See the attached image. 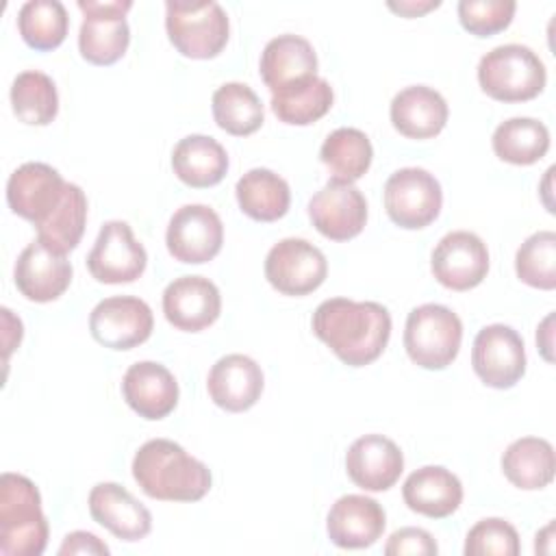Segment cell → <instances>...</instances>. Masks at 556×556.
<instances>
[{"label": "cell", "mask_w": 556, "mask_h": 556, "mask_svg": "<svg viewBox=\"0 0 556 556\" xmlns=\"http://www.w3.org/2000/svg\"><path fill=\"white\" fill-rule=\"evenodd\" d=\"M463 341L460 317L443 304L415 306L404 326L408 358L424 369H445L458 356Z\"/></svg>", "instance_id": "cell-6"}, {"label": "cell", "mask_w": 556, "mask_h": 556, "mask_svg": "<svg viewBox=\"0 0 556 556\" xmlns=\"http://www.w3.org/2000/svg\"><path fill=\"white\" fill-rule=\"evenodd\" d=\"M552 534H554V521H549V523L536 534V539H541V541H552ZM534 549H536V552H547V554L552 552V547H543L541 543H536Z\"/></svg>", "instance_id": "cell-44"}, {"label": "cell", "mask_w": 556, "mask_h": 556, "mask_svg": "<svg viewBox=\"0 0 556 556\" xmlns=\"http://www.w3.org/2000/svg\"><path fill=\"white\" fill-rule=\"evenodd\" d=\"M443 204L439 180L421 167H402L384 182V208L393 224L419 230L432 224Z\"/></svg>", "instance_id": "cell-8"}, {"label": "cell", "mask_w": 556, "mask_h": 556, "mask_svg": "<svg viewBox=\"0 0 556 556\" xmlns=\"http://www.w3.org/2000/svg\"><path fill=\"white\" fill-rule=\"evenodd\" d=\"M478 83L493 100L526 102L543 91L547 72L532 48L521 43H504L480 59Z\"/></svg>", "instance_id": "cell-4"}, {"label": "cell", "mask_w": 556, "mask_h": 556, "mask_svg": "<svg viewBox=\"0 0 556 556\" xmlns=\"http://www.w3.org/2000/svg\"><path fill=\"white\" fill-rule=\"evenodd\" d=\"M467 556H517L519 554V534L515 526L500 517L480 519L465 539Z\"/></svg>", "instance_id": "cell-38"}, {"label": "cell", "mask_w": 556, "mask_h": 556, "mask_svg": "<svg viewBox=\"0 0 556 556\" xmlns=\"http://www.w3.org/2000/svg\"><path fill=\"white\" fill-rule=\"evenodd\" d=\"M132 478L148 497L161 502H198L213 482L208 467L169 439H150L137 450Z\"/></svg>", "instance_id": "cell-2"}, {"label": "cell", "mask_w": 556, "mask_h": 556, "mask_svg": "<svg viewBox=\"0 0 556 556\" xmlns=\"http://www.w3.org/2000/svg\"><path fill=\"white\" fill-rule=\"evenodd\" d=\"M235 193L241 211L256 222H276L287 215L291 204L287 180L265 167L245 172L237 180Z\"/></svg>", "instance_id": "cell-29"}, {"label": "cell", "mask_w": 556, "mask_h": 556, "mask_svg": "<svg viewBox=\"0 0 556 556\" xmlns=\"http://www.w3.org/2000/svg\"><path fill=\"white\" fill-rule=\"evenodd\" d=\"M17 291L30 302H52L65 293L72 282V263L65 254L35 239L28 243L13 269Z\"/></svg>", "instance_id": "cell-17"}, {"label": "cell", "mask_w": 556, "mask_h": 556, "mask_svg": "<svg viewBox=\"0 0 556 556\" xmlns=\"http://www.w3.org/2000/svg\"><path fill=\"white\" fill-rule=\"evenodd\" d=\"M67 185L70 182H65L54 167L46 163H24L9 176V208L15 215L33 222L37 228L61 206Z\"/></svg>", "instance_id": "cell-14"}, {"label": "cell", "mask_w": 556, "mask_h": 556, "mask_svg": "<svg viewBox=\"0 0 556 556\" xmlns=\"http://www.w3.org/2000/svg\"><path fill=\"white\" fill-rule=\"evenodd\" d=\"M70 28V17L59 0H28L17 13V30L35 50L59 48Z\"/></svg>", "instance_id": "cell-35"}, {"label": "cell", "mask_w": 556, "mask_h": 556, "mask_svg": "<svg viewBox=\"0 0 556 556\" xmlns=\"http://www.w3.org/2000/svg\"><path fill=\"white\" fill-rule=\"evenodd\" d=\"M261 365L245 354H226L208 371L206 389L211 400L228 410L243 413L252 408L263 393Z\"/></svg>", "instance_id": "cell-22"}, {"label": "cell", "mask_w": 556, "mask_h": 556, "mask_svg": "<svg viewBox=\"0 0 556 556\" xmlns=\"http://www.w3.org/2000/svg\"><path fill=\"white\" fill-rule=\"evenodd\" d=\"M148 265L146 248L135 239L132 228L122 219L106 222L87 254L89 274L104 285L135 282Z\"/></svg>", "instance_id": "cell-11"}, {"label": "cell", "mask_w": 556, "mask_h": 556, "mask_svg": "<svg viewBox=\"0 0 556 556\" xmlns=\"http://www.w3.org/2000/svg\"><path fill=\"white\" fill-rule=\"evenodd\" d=\"M515 271L528 287L552 291L556 287V235L552 230L530 235L515 254Z\"/></svg>", "instance_id": "cell-37"}, {"label": "cell", "mask_w": 556, "mask_h": 556, "mask_svg": "<svg viewBox=\"0 0 556 556\" xmlns=\"http://www.w3.org/2000/svg\"><path fill=\"white\" fill-rule=\"evenodd\" d=\"M552 326H554V315L549 313L543 321H541V326L536 328V345H539V350H541V354H543V358L547 361V363H554V354H552V348H554V330H552Z\"/></svg>", "instance_id": "cell-43"}, {"label": "cell", "mask_w": 556, "mask_h": 556, "mask_svg": "<svg viewBox=\"0 0 556 556\" xmlns=\"http://www.w3.org/2000/svg\"><path fill=\"white\" fill-rule=\"evenodd\" d=\"M83 24L78 30V50L93 65H113L124 56L130 43L126 13L130 0H78Z\"/></svg>", "instance_id": "cell-7"}, {"label": "cell", "mask_w": 556, "mask_h": 556, "mask_svg": "<svg viewBox=\"0 0 556 556\" xmlns=\"http://www.w3.org/2000/svg\"><path fill=\"white\" fill-rule=\"evenodd\" d=\"M59 554L61 556H72V554H93V556H109V545L102 543L96 534L91 532H85V530H76V532H70L61 547H59Z\"/></svg>", "instance_id": "cell-41"}, {"label": "cell", "mask_w": 556, "mask_h": 556, "mask_svg": "<svg viewBox=\"0 0 556 556\" xmlns=\"http://www.w3.org/2000/svg\"><path fill=\"white\" fill-rule=\"evenodd\" d=\"M313 226L332 241L361 235L367 222V200L352 182L328 180L308 202Z\"/></svg>", "instance_id": "cell-16"}, {"label": "cell", "mask_w": 556, "mask_h": 556, "mask_svg": "<svg viewBox=\"0 0 556 556\" xmlns=\"http://www.w3.org/2000/svg\"><path fill=\"white\" fill-rule=\"evenodd\" d=\"M163 313L174 328L200 332L222 313L219 289L204 276H180L163 291Z\"/></svg>", "instance_id": "cell-18"}, {"label": "cell", "mask_w": 556, "mask_h": 556, "mask_svg": "<svg viewBox=\"0 0 556 556\" xmlns=\"http://www.w3.org/2000/svg\"><path fill=\"white\" fill-rule=\"evenodd\" d=\"M11 106L20 122L28 126H48L59 113L54 80L39 70L17 74L11 85Z\"/></svg>", "instance_id": "cell-33"}, {"label": "cell", "mask_w": 556, "mask_h": 556, "mask_svg": "<svg viewBox=\"0 0 556 556\" xmlns=\"http://www.w3.org/2000/svg\"><path fill=\"white\" fill-rule=\"evenodd\" d=\"M328 261L306 239H282L265 256V278L282 295H308L324 285Z\"/></svg>", "instance_id": "cell-9"}, {"label": "cell", "mask_w": 556, "mask_h": 556, "mask_svg": "<svg viewBox=\"0 0 556 556\" xmlns=\"http://www.w3.org/2000/svg\"><path fill=\"white\" fill-rule=\"evenodd\" d=\"M387 526L382 506L367 495L339 497L326 517V530L330 541L341 549H363L374 545Z\"/></svg>", "instance_id": "cell-19"}, {"label": "cell", "mask_w": 556, "mask_h": 556, "mask_svg": "<svg viewBox=\"0 0 556 556\" xmlns=\"http://www.w3.org/2000/svg\"><path fill=\"white\" fill-rule=\"evenodd\" d=\"M334 93L326 78H311L298 87L271 93L274 115L291 126H308L321 119L332 106Z\"/></svg>", "instance_id": "cell-34"}, {"label": "cell", "mask_w": 556, "mask_h": 556, "mask_svg": "<svg viewBox=\"0 0 556 556\" xmlns=\"http://www.w3.org/2000/svg\"><path fill=\"white\" fill-rule=\"evenodd\" d=\"M311 326L315 337L350 367L374 363L391 337V315L382 304L348 298L324 300L315 308Z\"/></svg>", "instance_id": "cell-1"}, {"label": "cell", "mask_w": 556, "mask_h": 556, "mask_svg": "<svg viewBox=\"0 0 556 556\" xmlns=\"http://www.w3.org/2000/svg\"><path fill=\"white\" fill-rule=\"evenodd\" d=\"M404 504L424 517H450L463 502V484L456 473L441 465H426L413 471L402 486Z\"/></svg>", "instance_id": "cell-26"}, {"label": "cell", "mask_w": 556, "mask_h": 556, "mask_svg": "<svg viewBox=\"0 0 556 556\" xmlns=\"http://www.w3.org/2000/svg\"><path fill=\"white\" fill-rule=\"evenodd\" d=\"M165 28L174 48L189 59L217 56L230 35V22L222 4L213 0L165 2Z\"/></svg>", "instance_id": "cell-5"}, {"label": "cell", "mask_w": 556, "mask_h": 556, "mask_svg": "<svg viewBox=\"0 0 556 556\" xmlns=\"http://www.w3.org/2000/svg\"><path fill=\"white\" fill-rule=\"evenodd\" d=\"M491 146L506 163L532 165L547 154L549 130L534 117H510L495 128Z\"/></svg>", "instance_id": "cell-31"}, {"label": "cell", "mask_w": 556, "mask_h": 556, "mask_svg": "<svg viewBox=\"0 0 556 556\" xmlns=\"http://www.w3.org/2000/svg\"><path fill=\"white\" fill-rule=\"evenodd\" d=\"M172 167L185 185L204 189L222 182L228 172V154L213 137L189 135L174 146Z\"/></svg>", "instance_id": "cell-27"}, {"label": "cell", "mask_w": 556, "mask_h": 556, "mask_svg": "<svg viewBox=\"0 0 556 556\" xmlns=\"http://www.w3.org/2000/svg\"><path fill=\"white\" fill-rule=\"evenodd\" d=\"M387 7L397 13V15H404V17H419L437 7H441L439 0H400V2H387Z\"/></svg>", "instance_id": "cell-42"}, {"label": "cell", "mask_w": 556, "mask_h": 556, "mask_svg": "<svg viewBox=\"0 0 556 556\" xmlns=\"http://www.w3.org/2000/svg\"><path fill=\"white\" fill-rule=\"evenodd\" d=\"M152 328V308L135 295L106 298L89 315L91 337L109 350H132L150 339Z\"/></svg>", "instance_id": "cell-12"}, {"label": "cell", "mask_w": 556, "mask_h": 556, "mask_svg": "<svg viewBox=\"0 0 556 556\" xmlns=\"http://www.w3.org/2000/svg\"><path fill=\"white\" fill-rule=\"evenodd\" d=\"M85 224H87V195L78 185L70 182L61 206L41 226H37V239L43 241L48 248L61 254H67L80 243Z\"/></svg>", "instance_id": "cell-36"}, {"label": "cell", "mask_w": 556, "mask_h": 556, "mask_svg": "<svg viewBox=\"0 0 556 556\" xmlns=\"http://www.w3.org/2000/svg\"><path fill=\"white\" fill-rule=\"evenodd\" d=\"M345 471L350 480L365 491L391 489L402 471V450L384 434H365L356 439L345 454Z\"/></svg>", "instance_id": "cell-20"}, {"label": "cell", "mask_w": 556, "mask_h": 556, "mask_svg": "<svg viewBox=\"0 0 556 556\" xmlns=\"http://www.w3.org/2000/svg\"><path fill=\"white\" fill-rule=\"evenodd\" d=\"M89 513L122 541H141L152 530L150 510L117 482H100L89 491Z\"/></svg>", "instance_id": "cell-24"}, {"label": "cell", "mask_w": 556, "mask_h": 556, "mask_svg": "<svg viewBox=\"0 0 556 556\" xmlns=\"http://www.w3.org/2000/svg\"><path fill=\"white\" fill-rule=\"evenodd\" d=\"M554 447L541 437H521L502 454V471L510 484L523 491L545 489L554 480Z\"/></svg>", "instance_id": "cell-28"}, {"label": "cell", "mask_w": 556, "mask_h": 556, "mask_svg": "<svg viewBox=\"0 0 556 556\" xmlns=\"http://www.w3.org/2000/svg\"><path fill=\"white\" fill-rule=\"evenodd\" d=\"M48 545V519L33 480L7 471L0 478V554L39 556Z\"/></svg>", "instance_id": "cell-3"}, {"label": "cell", "mask_w": 556, "mask_h": 556, "mask_svg": "<svg viewBox=\"0 0 556 556\" xmlns=\"http://www.w3.org/2000/svg\"><path fill=\"white\" fill-rule=\"evenodd\" d=\"M437 552H439L437 541L424 528H400L389 536L384 545L387 556H402V554L434 556Z\"/></svg>", "instance_id": "cell-40"}, {"label": "cell", "mask_w": 556, "mask_h": 556, "mask_svg": "<svg viewBox=\"0 0 556 556\" xmlns=\"http://www.w3.org/2000/svg\"><path fill=\"white\" fill-rule=\"evenodd\" d=\"M471 365L486 387L510 389L526 374L523 339L510 326H484L473 339Z\"/></svg>", "instance_id": "cell-10"}, {"label": "cell", "mask_w": 556, "mask_h": 556, "mask_svg": "<svg viewBox=\"0 0 556 556\" xmlns=\"http://www.w3.org/2000/svg\"><path fill=\"white\" fill-rule=\"evenodd\" d=\"M319 159L330 172L332 180L354 182L367 174L374 159V148L363 130L343 126L324 139Z\"/></svg>", "instance_id": "cell-30"}, {"label": "cell", "mask_w": 556, "mask_h": 556, "mask_svg": "<svg viewBox=\"0 0 556 556\" xmlns=\"http://www.w3.org/2000/svg\"><path fill=\"white\" fill-rule=\"evenodd\" d=\"M213 117L228 135L245 137L263 126L265 111L261 98L245 83H226L213 93Z\"/></svg>", "instance_id": "cell-32"}, {"label": "cell", "mask_w": 556, "mask_h": 556, "mask_svg": "<svg viewBox=\"0 0 556 556\" xmlns=\"http://www.w3.org/2000/svg\"><path fill=\"white\" fill-rule=\"evenodd\" d=\"M389 115L400 135L408 139H432L445 128L450 111L445 98L437 89L413 85L395 93Z\"/></svg>", "instance_id": "cell-25"}, {"label": "cell", "mask_w": 556, "mask_h": 556, "mask_svg": "<svg viewBox=\"0 0 556 556\" xmlns=\"http://www.w3.org/2000/svg\"><path fill=\"white\" fill-rule=\"evenodd\" d=\"M430 269L443 287L452 291H469L489 274V250L476 232L454 230L432 250Z\"/></svg>", "instance_id": "cell-15"}, {"label": "cell", "mask_w": 556, "mask_h": 556, "mask_svg": "<svg viewBox=\"0 0 556 556\" xmlns=\"http://www.w3.org/2000/svg\"><path fill=\"white\" fill-rule=\"evenodd\" d=\"M261 78L271 93L298 87L317 76V54L300 35H278L261 52Z\"/></svg>", "instance_id": "cell-23"}, {"label": "cell", "mask_w": 556, "mask_h": 556, "mask_svg": "<svg viewBox=\"0 0 556 556\" xmlns=\"http://www.w3.org/2000/svg\"><path fill=\"white\" fill-rule=\"evenodd\" d=\"M517 4L513 0H460L458 20L476 37H491L513 22Z\"/></svg>", "instance_id": "cell-39"}, {"label": "cell", "mask_w": 556, "mask_h": 556, "mask_svg": "<svg viewBox=\"0 0 556 556\" xmlns=\"http://www.w3.org/2000/svg\"><path fill=\"white\" fill-rule=\"evenodd\" d=\"M122 395L139 417L156 421L176 408L178 382L165 365L139 361L126 369L122 378Z\"/></svg>", "instance_id": "cell-21"}, {"label": "cell", "mask_w": 556, "mask_h": 556, "mask_svg": "<svg viewBox=\"0 0 556 556\" xmlns=\"http://www.w3.org/2000/svg\"><path fill=\"white\" fill-rule=\"evenodd\" d=\"M165 243L176 261L200 265L219 254L224 243V224L211 206L185 204L172 215Z\"/></svg>", "instance_id": "cell-13"}]
</instances>
